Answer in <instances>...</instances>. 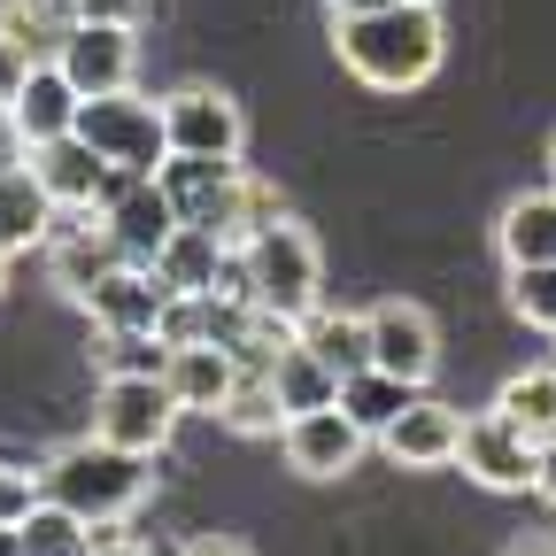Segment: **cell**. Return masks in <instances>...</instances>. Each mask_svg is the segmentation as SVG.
Here are the masks:
<instances>
[{
	"instance_id": "obj_1",
	"label": "cell",
	"mask_w": 556,
	"mask_h": 556,
	"mask_svg": "<svg viewBox=\"0 0 556 556\" xmlns=\"http://www.w3.org/2000/svg\"><path fill=\"white\" fill-rule=\"evenodd\" d=\"M332 47L348 62V78H364L371 93H417L441 70L448 31L433 16V0H394L371 16H332Z\"/></svg>"
},
{
	"instance_id": "obj_2",
	"label": "cell",
	"mask_w": 556,
	"mask_h": 556,
	"mask_svg": "<svg viewBox=\"0 0 556 556\" xmlns=\"http://www.w3.org/2000/svg\"><path fill=\"white\" fill-rule=\"evenodd\" d=\"M148 464H155V456L109 448V441L93 433V441H78V448H62L54 464H39V495L62 503V510H78L86 526H124L139 503H148V486H155Z\"/></svg>"
},
{
	"instance_id": "obj_3",
	"label": "cell",
	"mask_w": 556,
	"mask_h": 556,
	"mask_svg": "<svg viewBox=\"0 0 556 556\" xmlns=\"http://www.w3.org/2000/svg\"><path fill=\"white\" fill-rule=\"evenodd\" d=\"M240 270H248V302L255 309H278V317H309L317 309V287H325V255H317V232L294 225L287 208L240 248Z\"/></svg>"
},
{
	"instance_id": "obj_4",
	"label": "cell",
	"mask_w": 556,
	"mask_h": 556,
	"mask_svg": "<svg viewBox=\"0 0 556 556\" xmlns=\"http://www.w3.org/2000/svg\"><path fill=\"white\" fill-rule=\"evenodd\" d=\"M86 139V148L109 163V170H139V178H155L163 163H170V139H163V101H148V93H93V101H78V124H70Z\"/></svg>"
},
{
	"instance_id": "obj_5",
	"label": "cell",
	"mask_w": 556,
	"mask_h": 556,
	"mask_svg": "<svg viewBox=\"0 0 556 556\" xmlns=\"http://www.w3.org/2000/svg\"><path fill=\"white\" fill-rule=\"evenodd\" d=\"M178 402L163 379H101V402H93V433L109 448H131V456H163L170 433H178Z\"/></svg>"
},
{
	"instance_id": "obj_6",
	"label": "cell",
	"mask_w": 556,
	"mask_h": 556,
	"mask_svg": "<svg viewBox=\"0 0 556 556\" xmlns=\"http://www.w3.org/2000/svg\"><path fill=\"white\" fill-rule=\"evenodd\" d=\"M163 139H170V155H217V163H240L248 148V116L232 93L217 86H178L163 101Z\"/></svg>"
},
{
	"instance_id": "obj_7",
	"label": "cell",
	"mask_w": 556,
	"mask_h": 556,
	"mask_svg": "<svg viewBox=\"0 0 556 556\" xmlns=\"http://www.w3.org/2000/svg\"><path fill=\"white\" fill-rule=\"evenodd\" d=\"M364 325H371V364L379 371H394L409 387H433V371H441V325L426 309L402 302V294H387V302L364 309Z\"/></svg>"
},
{
	"instance_id": "obj_8",
	"label": "cell",
	"mask_w": 556,
	"mask_h": 556,
	"mask_svg": "<svg viewBox=\"0 0 556 556\" xmlns=\"http://www.w3.org/2000/svg\"><path fill=\"white\" fill-rule=\"evenodd\" d=\"M456 464H464L479 486H495V495H526V486H533V464H541V441H526L503 409H479V417H464Z\"/></svg>"
},
{
	"instance_id": "obj_9",
	"label": "cell",
	"mask_w": 556,
	"mask_h": 556,
	"mask_svg": "<svg viewBox=\"0 0 556 556\" xmlns=\"http://www.w3.org/2000/svg\"><path fill=\"white\" fill-rule=\"evenodd\" d=\"M47 270H54V287H62L70 302H93L101 278L124 270V248H116V232L93 217V208H62V217H54V240H47Z\"/></svg>"
},
{
	"instance_id": "obj_10",
	"label": "cell",
	"mask_w": 556,
	"mask_h": 556,
	"mask_svg": "<svg viewBox=\"0 0 556 556\" xmlns=\"http://www.w3.org/2000/svg\"><path fill=\"white\" fill-rule=\"evenodd\" d=\"M278 441H287V464H294L302 479H340V471H356V456L371 448V433H364L340 402L287 417V426H278Z\"/></svg>"
},
{
	"instance_id": "obj_11",
	"label": "cell",
	"mask_w": 556,
	"mask_h": 556,
	"mask_svg": "<svg viewBox=\"0 0 556 556\" xmlns=\"http://www.w3.org/2000/svg\"><path fill=\"white\" fill-rule=\"evenodd\" d=\"M54 70H62L86 101H93V93H124L131 70H139V39H131V24H78V31L54 47Z\"/></svg>"
},
{
	"instance_id": "obj_12",
	"label": "cell",
	"mask_w": 556,
	"mask_h": 556,
	"mask_svg": "<svg viewBox=\"0 0 556 556\" xmlns=\"http://www.w3.org/2000/svg\"><path fill=\"white\" fill-rule=\"evenodd\" d=\"M456 441H464V409H448V402H433V394H417L394 426L379 433V448H387L402 471H441V464H456Z\"/></svg>"
},
{
	"instance_id": "obj_13",
	"label": "cell",
	"mask_w": 556,
	"mask_h": 556,
	"mask_svg": "<svg viewBox=\"0 0 556 556\" xmlns=\"http://www.w3.org/2000/svg\"><path fill=\"white\" fill-rule=\"evenodd\" d=\"M232 379H240V364H232V348H217V340H186V348H170V364H163L170 402L178 409H201V417L225 409Z\"/></svg>"
},
{
	"instance_id": "obj_14",
	"label": "cell",
	"mask_w": 556,
	"mask_h": 556,
	"mask_svg": "<svg viewBox=\"0 0 556 556\" xmlns=\"http://www.w3.org/2000/svg\"><path fill=\"white\" fill-rule=\"evenodd\" d=\"M163 302H170V287L148 270V263H124V270H109L101 287H93V325L101 332H155L163 325Z\"/></svg>"
},
{
	"instance_id": "obj_15",
	"label": "cell",
	"mask_w": 556,
	"mask_h": 556,
	"mask_svg": "<svg viewBox=\"0 0 556 556\" xmlns=\"http://www.w3.org/2000/svg\"><path fill=\"white\" fill-rule=\"evenodd\" d=\"M31 170H39V186L54 193V208H101L109 163L86 148L78 131H62V139H39V148H31Z\"/></svg>"
},
{
	"instance_id": "obj_16",
	"label": "cell",
	"mask_w": 556,
	"mask_h": 556,
	"mask_svg": "<svg viewBox=\"0 0 556 556\" xmlns=\"http://www.w3.org/2000/svg\"><path fill=\"white\" fill-rule=\"evenodd\" d=\"M240 248H225L217 232H208V225H178L170 240H163V255L148 263L155 278H163V287L170 294H217L225 287V263H232Z\"/></svg>"
},
{
	"instance_id": "obj_17",
	"label": "cell",
	"mask_w": 556,
	"mask_h": 556,
	"mask_svg": "<svg viewBox=\"0 0 556 556\" xmlns=\"http://www.w3.org/2000/svg\"><path fill=\"white\" fill-rule=\"evenodd\" d=\"M78 86L62 78L54 62H31L24 70V86H16V101H9V116H16V131H24V148H39V139H62L70 124H78Z\"/></svg>"
},
{
	"instance_id": "obj_18",
	"label": "cell",
	"mask_w": 556,
	"mask_h": 556,
	"mask_svg": "<svg viewBox=\"0 0 556 556\" xmlns=\"http://www.w3.org/2000/svg\"><path fill=\"white\" fill-rule=\"evenodd\" d=\"M54 193L39 186V170L31 163H16L9 178H0V255H31V248H47L54 240Z\"/></svg>"
},
{
	"instance_id": "obj_19",
	"label": "cell",
	"mask_w": 556,
	"mask_h": 556,
	"mask_svg": "<svg viewBox=\"0 0 556 556\" xmlns=\"http://www.w3.org/2000/svg\"><path fill=\"white\" fill-rule=\"evenodd\" d=\"M232 178H240V163H217V155H170V163L155 170V186H163L170 208H178V225H201L208 208L232 193Z\"/></svg>"
},
{
	"instance_id": "obj_20",
	"label": "cell",
	"mask_w": 556,
	"mask_h": 556,
	"mask_svg": "<svg viewBox=\"0 0 556 556\" xmlns=\"http://www.w3.org/2000/svg\"><path fill=\"white\" fill-rule=\"evenodd\" d=\"M302 348H309V356L332 371V379H356L364 364H371V325L356 317V309H309L302 317Z\"/></svg>"
},
{
	"instance_id": "obj_21",
	"label": "cell",
	"mask_w": 556,
	"mask_h": 556,
	"mask_svg": "<svg viewBox=\"0 0 556 556\" xmlns=\"http://www.w3.org/2000/svg\"><path fill=\"white\" fill-rule=\"evenodd\" d=\"M495 409L510 417L526 441H556V356H541V364L510 371V379H503V394H495Z\"/></svg>"
},
{
	"instance_id": "obj_22",
	"label": "cell",
	"mask_w": 556,
	"mask_h": 556,
	"mask_svg": "<svg viewBox=\"0 0 556 556\" xmlns=\"http://www.w3.org/2000/svg\"><path fill=\"white\" fill-rule=\"evenodd\" d=\"M503 263H556V193H518L495 225Z\"/></svg>"
},
{
	"instance_id": "obj_23",
	"label": "cell",
	"mask_w": 556,
	"mask_h": 556,
	"mask_svg": "<svg viewBox=\"0 0 556 556\" xmlns=\"http://www.w3.org/2000/svg\"><path fill=\"white\" fill-rule=\"evenodd\" d=\"M417 394H426V387H409V379H394V371H379V364H364L356 379H340V409L356 417V426H364L371 441L394 426V417H402Z\"/></svg>"
},
{
	"instance_id": "obj_24",
	"label": "cell",
	"mask_w": 556,
	"mask_h": 556,
	"mask_svg": "<svg viewBox=\"0 0 556 556\" xmlns=\"http://www.w3.org/2000/svg\"><path fill=\"white\" fill-rule=\"evenodd\" d=\"M0 31L31 62H54V47L78 31V9H70V0H0Z\"/></svg>"
},
{
	"instance_id": "obj_25",
	"label": "cell",
	"mask_w": 556,
	"mask_h": 556,
	"mask_svg": "<svg viewBox=\"0 0 556 556\" xmlns=\"http://www.w3.org/2000/svg\"><path fill=\"white\" fill-rule=\"evenodd\" d=\"M270 387H278V409H287V417H302V409H325V402H340V379L309 356V348L294 340L287 348V356H278L270 364Z\"/></svg>"
},
{
	"instance_id": "obj_26",
	"label": "cell",
	"mask_w": 556,
	"mask_h": 556,
	"mask_svg": "<svg viewBox=\"0 0 556 556\" xmlns=\"http://www.w3.org/2000/svg\"><path fill=\"white\" fill-rule=\"evenodd\" d=\"M24 533V556H93V526L78 510H62V503H31V518L16 526Z\"/></svg>"
},
{
	"instance_id": "obj_27",
	"label": "cell",
	"mask_w": 556,
	"mask_h": 556,
	"mask_svg": "<svg viewBox=\"0 0 556 556\" xmlns=\"http://www.w3.org/2000/svg\"><path fill=\"white\" fill-rule=\"evenodd\" d=\"M217 417H225V426H232V433H248V441H263V433H278V426H287V409H278V387H270V371H240Z\"/></svg>"
},
{
	"instance_id": "obj_28",
	"label": "cell",
	"mask_w": 556,
	"mask_h": 556,
	"mask_svg": "<svg viewBox=\"0 0 556 556\" xmlns=\"http://www.w3.org/2000/svg\"><path fill=\"white\" fill-rule=\"evenodd\" d=\"M101 379H163L170 364V340L163 332H101Z\"/></svg>"
},
{
	"instance_id": "obj_29",
	"label": "cell",
	"mask_w": 556,
	"mask_h": 556,
	"mask_svg": "<svg viewBox=\"0 0 556 556\" xmlns=\"http://www.w3.org/2000/svg\"><path fill=\"white\" fill-rule=\"evenodd\" d=\"M510 317L556 332V263H510Z\"/></svg>"
},
{
	"instance_id": "obj_30",
	"label": "cell",
	"mask_w": 556,
	"mask_h": 556,
	"mask_svg": "<svg viewBox=\"0 0 556 556\" xmlns=\"http://www.w3.org/2000/svg\"><path fill=\"white\" fill-rule=\"evenodd\" d=\"M31 503H39V471L0 464V526H24V518H31Z\"/></svg>"
},
{
	"instance_id": "obj_31",
	"label": "cell",
	"mask_w": 556,
	"mask_h": 556,
	"mask_svg": "<svg viewBox=\"0 0 556 556\" xmlns=\"http://www.w3.org/2000/svg\"><path fill=\"white\" fill-rule=\"evenodd\" d=\"M70 9H78V24H139L148 0H70Z\"/></svg>"
},
{
	"instance_id": "obj_32",
	"label": "cell",
	"mask_w": 556,
	"mask_h": 556,
	"mask_svg": "<svg viewBox=\"0 0 556 556\" xmlns=\"http://www.w3.org/2000/svg\"><path fill=\"white\" fill-rule=\"evenodd\" d=\"M24 70H31V54L9 39V31H0V109H9L16 101V86H24Z\"/></svg>"
},
{
	"instance_id": "obj_33",
	"label": "cell",
	"mask_w": 556,
	"mask_h": 556,
	"mask_svg": "<svg viewBox=\"0 0 556 556\" xmlns=\"http://www.w3.org/2000/svg\"><path fill=\"white\" fill-rule=\"evenodd\" d=\"M93 556H155L148 541H131L124 526H93Z\"/></svg>"
},
{
	"instance_id": "obj_34",
	"label": "cell",
	"mask_w": 556,
	"mask_h": 556,
	"mask_svg": "<svg viewBox=\"0 0 556 556\" xmlns=\"http://www.w3.org/2000/svg\"><path fill=\"white\" fill-rule=\"evenodd\" d=\"M16 163H31V148H24V131H16V116L0 109V178H9Z\"/></svg>"
},
{
	"instance_id": "obj_35",
	"label": "cell",
	"mask_w": 556,
	"mask_h": 556,
	"mask_svg": "<svg viewBox=\"0 0 556 556\" xmlns=\"http://www.w3.org/2000/svg\"><path fill=\"white\" fill-rule=\"evenodd\" d=\"M533 495L556 510V441H541V464H533Z\"/></svg>"
},
{
	"instance_id": "obj_36",
	"label": "cell",
	"mask_w": 556,
	"mask_h": 556,
	"mask_svg": "<svg viewBox=\"0 0 556 556\" xmlns=\"http://www.w3.org/2000/svg\"><path fill=\"white\" fill-rule=\"evenodd\" d=\"M178 556H248L240 541H225V533H201V541H186Z\"/></svg>"
},
{
	"instance_id": "obj_37",
	"label": "cell",
	"mask_w": 556,
	"mask_h": 556,
	"mask_svg": "<svg viewBox=\"0 0 556 556\" xmlns=\"http://www.w3.org/2000/svg\"><path fill=\"white\" fill-rule=\"evenodd\" d=\"M371 9H394V0H332V16H371Z\"/></svg>"
},
{
	"instance_id": "obj_38",
	"label": "cell",
	"mask_w": 556,
	"mask_h": 556,
	"mask_svg": "<svg viewBox=\"0 0 556 556\" xmlns=\"http://www.w3.org/2000/svg\"><path fill=\"white\" fill-rule=\"evenodd\" d=\"M510 556H556V541H510Z\"/></svg>"
},
{
	"instance_id": "obj_39",
	"label": "cell",
	"mask_w": 556,
	"mask_h": 556,
	"mask_svg": "<svg viewBox=\"0 0 556 556\" xmlns=\"http://www.w3.org/2000/svg\"><path fill=\"white\" fill-rule=\"evenodd\" d=\"M0 556H24V533L16 526H0Z\"/></svg>"
},
{
	"instance_id": "obj_40",
	"label": "cell",
	"mask_w": 556,
	"mask_h": 556,
	"mask_svg": "<svg viewBox=\"0 0 556 556\" xmlns=\"http://www.w3.org/2000/svg\"><path fill=\"white\" fill-rule=\"evenodd\" d=\"M548 170H556V131H548Z\"/></svg>"
},
{
	"instance_id": "obj_41",
	"label": "cell",
	"mask_w": 556,
	"mask_h": 556,
	"mask_svg": "<svg viewBox=\"0 0 556 556\" xmlns=\"http://www.w3.org/2000/svg\"><path fill=\"white\" fill-rule=\"evenodd\" d=\"M0 287H9V255H0Z\"/></svg>"
},
{
	"instance_id": "obj_42",
	"label": "cell",
	"mask_w": 556,
	"mask_h": 556,
	"mask_svg": "<svg viewBox=\"0 0 556 556\" xmlns=\"http://www.w3.org/2000/svg\"><path fill=\"white\" fill-rule=\"evenodd\" d=\"M548 340H556V332H548Z\"/></svg>"
}]
</instances>
